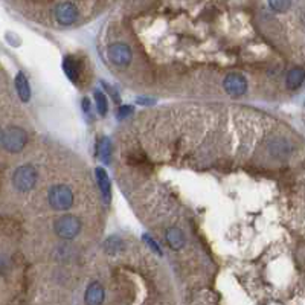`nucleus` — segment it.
Returning <instances> with one entry per match:
<instances>
[{
    "label": "nucleus",
    "mask_w": 305,
    "mask_h": 305,
    "mask_svg": "<svg viewBox=\"0 0 305 305\" xmlns=\"http://www.w3.org/2000/svg\"><path fill=\"white\" fill-rule=\"evenodd\" d=\"M142 240H144V243H147V246H150V249L156 254V255H159V257H163V252H162V249H160V246L150 237V235H142Z\"/></svg>",
    "instance_id": "a211bd4d"
},
{
    "label": "nucleus",
    "mask_w": 305,
    "mask_h": 305,
    "mask_svg": "<svg viewBox=\"0 0 305 305\" xmlns=\"http://www.w3.org/2000/svg\"><path fill=\"white\" fill-rule=\"evenodd\" d=\"M81 221L75 215H63L55 220L53 231L63 240H73L81 232Z\"/></svg>",
    "instance_id": "20e7f679"
},
{
    "label": "nucleus",
    "mask_w": 305,
    "mask_h": 305,
    "mask_svg": "<svg viewBox=\"0 0 305 305\" xmlns=\"http://www.w3.org/2000/svg\"><path fill=\"white\" fill-rule=\"evenodd\" d=\"M165 238H167L168 246L173 251H182L183 246H185V243H186L185 234L179 228H170L167 231V234H165Z\"/></svg>",
    "instance_id": "9d476101"
},
{
    "label": "nucleus",
    "mask_w": 305,
    "mask_h": 305,
    "mask_svg": "<svg viewBox=\"0 0 305 305\" xmlns=\"http://www.w3.org/2000/svg\"><path fill=\"white\" fill-rule=\"evenodd\" d=\"M14 84H15V90H17L20 99H21L23 102H27L29 98H31V87H29V81H27V78L24 76L23 72H18V73L15 75Z\"/></svg>",
    "instance_id": "f8f14e48"
},
{
    "label": "nucleus",
    "mask_w": 305,
    "mask_h": 305,
    "mask_svg": "<svg viewBox=\"0 0 305 305\" xmlns=\"http://www.w3.org/2000/svg\"><path fill=\"white\" fill-rule=\"evenodd\" d=\"M102 84H104V86H105V89H107V92H108V93H110V95H112V96H113V99H115V101H116V102H119V95H118V92H116V90H115V89H113V87H112V86H108V84H105V82H104V81H102Z\"/></svg>",
    "instance_id": "aec40b11"
},
{
    "label": "nucleus",
    "mask_w": 305,
    "mask_h": 305,
    "mask_svg": "<svg viewBox=\"0 0 305 305\" xmlns=\"http://www.w3.org/2000/svg\"><path fill=\"white\" fill-rule=\"evenodd\" d=\"M47 202L55 211H67L73 206V192L67 185H52L47 192Z\"/></svg>",
    "instance_id": "f03ea898"
},
{
    "label": "nucleus",
    "mask_w": 305,
    "mask_h": 305,
    "mask_svg": "<svg viewBox=\"0 0 305 305\" xmlns=\"http://www.w3.org/2000/svg\"><path fill=\"white\" fill-rule=\"evenodd\" d=\"M95 174H96V182H98L99 191H101V194L104 197V202L110 203V200H112V182H110L105 170L101 168V167H98L95 170Z\"/></svg>",
    "instance_id": "6e6552de"
},
{
    "label": "nucleus",
    "mask_w": 305,
    "mask_h": 305,
    "mask_svg": "<svg viewBox=\"0 0 305 305\" xmlns=\"http://www.w3.org/2000/svg\"><path fill=\"white\" fill-rule=\"evenodd\" d=\"M112 151H113V148H112V141H110L108 137L102 136V137L98 141V156H99V159H101L105 165H108L110 160H112Z\"/></svg>",
    "instance_id": "4468645a"
},
{
    "label": "nucleus",
    "mask_w": 305,
    "mask_h": 305,
    "mask_svg": "<svg viewBox=\"0 0 305 305\" xmlns=\"http://www.w3.org/2000/svg\"><path fill=\"white\" fill-rule=\"evenodd\" d=\"M305 79V70L302 67H293L289 73H287V78H286V84L289 89L295 90L298 87L302 86Z\"/></svg>",
    "instance_id": "ddd939ff"
},
{
    "label": "nucleus",
    "mask_w": 305,
    "mask_h": 305,
    "mask_svg": "<svg viewBox=\"0 0 305 305\" xmlns=\"http://www.w3.org/2000/svg\"><path fill=\"white\" fill-rule=\"evenodd\" d=\"M27 142V134L23 128L17 125H11L2 130L0 144L8 153H20Z\"/></svg>",
    "instance_id": "f257e3e1"
},
{
    "label": "nucleus",
    "mask_w": 305,
    "mask_h": 305,
    "mask_svg": "<svg viewBox=\"0 0 305 305\" xmlns=\"http://www.w3.org/2000/svg\"><path fill=\"white\" fill-rule=\"evenodd\" d=\"M108 60L118 67H127L131 63L133 53L125 43H112L107 50Z\"/></svg>",
    "instance_id": "39448f33"
},
{
    "label": "nucleus",
    "mask_w": 305,
    "mask_h": 305,
    "mask_svg": "<svg viewBox=\"0 0 305 305\" xmlns=\"http://www.w3.org/2000/svg\"><path fill=\"white\" fill-rule=\"evenodd\" d=\"M86 304L98 305L104 302V289L99 283H92L87 290H86V296H84Z\"/></svg>",
    "instance_id": "9b49d317"
},
{
    "label": "nucleus",
    "mask_w": 305,
    "mask_h": 305,
    "mask_svg": "<svg viewBox=\"0 0 305 305\" xmlns=\"http://www.w3.org/2000/svg\"><path fill=\"white\" fill-rule=\"evenodd\" d=\"M63 70H64V73L67 75V78L72 82H75V84L78 82L81 69H79V63L76 61L75 57H72V55H66L64 57V60H63Z\"/></svg>",
    "instance_id": "1a4fd4ad"
},
{
    "label": "nucleus",
    "mask_w": 305,
    "mask_h": 305,
    "mask_svg": "<svg viewBox=\"0 0 305 305\" xmlns=\"http://www.w3.org/2000/svg\"><path fill=\"white\" fill-rule=\"evenodd\" d=\"M37 183V170L31 165L18 167L12 174V185L20 192L31 191Z\"/></svg>",
    "instance_id": "7ed1b4c3"
},
{
    "label": "nucleus",
    "mask_w": 305,
    "mask_h": 305,
    "mask_svg": "<svg viewBox=\"0 0 305 305\" xmlns=\"http://www.w3.org/2000/svg\"><path fill=\"white\" fill-rule=\"evenodd\" d=\"M104 251H105L107 255H112V257L121 254L124 251V241H122V238H119L118 235H113V237L107 238L105 243H104Z\"/></svg>",
    "instance_id": "2eb2a0df"
},
{
    "label": "nucleus",
    "mask_w": 305,
    "mask_h": 305,
    "mask_svg": "<svg viewBox=\"0 0 305 305\" xmlns=\"http://www.w3.org/2000/svg\"><path fill=\"white\" fill-rule=\"evenodd\" d=\"M82 110L86 115H90L92 113V105H90V99L89 98H84L82 99Z\"/></svg>",
    "instance_id": "412c9836"
},
{
    "label": "nucleus",
    "mask_w": 305,
    "mask_h": 305,
    "mask_svg": "<svg viewBox=\"0 0 305 305\" xmlns=\"http://www.w3.org/2000/svg\"><path fill=\"white\" fill-rule=\"evenodd\" d=\"M93 96H95V104H96V110H98V113H99L101 116H105L107 112H108V102H107L105 95H104L102 92L96 90V92L93 93Z\"/></svg>",
    "instance_id": "dca6fc26"
},
{
    "label": "nucleus",
    "mask_w": 305,
    "mask_h": 305,
    "mask_svg": "<svg viewBox=\"0 0 305 305\" xmlns=\"http://www.w3.org/2000/svg\"><path fill=\"white\" fill-rule=\"evenodd\" d=\"M223 87L232 98H240L247 92V81L240 73H229L223 81Z\"/></svg>",
    "instance_id": "0eeeda50"
},
{
    "label": "nucleus",
    "mask_w": 305,
    "mask_h": 305,
    "mask_svg": "<svg viewBox=\"0 0 305 305\" xmlns=\"http://www.w3.org/2000/svg\"><path fill=\"white\" fill-rule=\"evenodd\" d=\"M55 18L61 26H70L78 18V9L72 2H61L55 6Z\"/></svg>",
    "instance_id": "423d86ee"
},
{
    "label": "nucleus",
    "mask_w": 305,
    "mask_h": 305,
    "mask_svg": "<svg viewBox=\"0 0 305 305\" xmlns=\"http://www.w3.org/2000/svg\"><path fill=\"white\" fill-rule=\"evenodd\" d=\"M269 5L276 12H286V11H289L292 2L290 0H269Z\"/></svg>",
    "instance_id": "f3484780"
},
{
    "label": "nucleus",
    "mask_w": 305,
    "mask_h": 305,
    "mask_svg": "<svg viewBox=\"0 0 305 305\" xmlns=\"http://www.w3.org/2000/svg\"><path fill=\"white\" fill-rule=\"evenodd\" d=\"M131 112H133V107H131V105H122V107L118 110V119L127 118L128 115H131Z\"/></svg>",
    "instance_id": "6ab92c4d"
}]
</instances>
